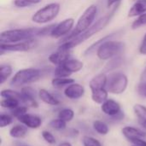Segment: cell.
Listing matches in <instances>:
<instances>
[{
    "label": "cell",
    "instance_id": "d590c367",
    "mask_svg": "<svg viewBox=\"0 0 146 146\" xmlns=\"http://www.w3.org/2000/svg\"><path fill=\"white\" fill-rule=\"evenodd\" d=\"M27 108L26 106H21L20 105L19 107L11 110V115L15 116L16 118H19L20 116L27 114Z\"/></svg>",
    "mask_w": 146,
    "mask_h": 146
},
{
    "label": "cell",
    "instance_id": "1f68e13d",
    "mask_svg": "<svg viewBox=\"0 0 146 146\" xmlns=\"http://www.w3.org/2000/svg\"><path fill=\"white\" fill-rule=\"evenodd\" d=\"M54 74L56 77H61V78H68L72 74L69 73L65 68H63L62 65H58L54 70Z\"/></svg>",
    "mask_w": 146,
    "mask_h": 146
},
{
    "label": "cell",
    "instance_id": "f546056e",
    "mask_svg": "<svg viewBox=\"0 0 146 146\" xmlns=\"http://www.w3.org/2000/svg\"><path fill=\"white\" fill-rule=\"evenodd\" d=\"M67 122H65L64 121L61 120V119H55V120H52L50 122V127L55 130H57V131H62V130H64L66 128V124Z\"/></svg>",
    "mask_w": 146,
    "mask_h": 146
},
{
    "label": "cell",
    "instance_id": "9c48e42d",
    "mask_svg": "<svg viewBox=\"0 0 146 146\" xmlns=\"http://www.w3.org/2000/svg\"><path fill=\"white\" fill-rule=\"evenodd\" d=\"M36 46V41L34 38L14 43V44H0L1 54L3 52H26Z\"/></svg>",
    "mask_w": 146,
    "mask_h": 146
},
{
    "label": "cell",
    "instance_id": "c3c4849f",
    "mask_svg": "<svg viewBox=\"0 0 146 146\" xmlns=\"http://www.w3.org/2000/svg\"><path fill=\"white\" fill-rule=\"evenodd\" d=\"M133 146H137V145H133Z\"/></svg>",
    "mask_w": 146,
    "mask_h": 146
},
{
    "label": "cell",
    "instance_id": "5b68a950",
    "mask_svg": "<svg viewBox=\"0 0 146 146\" xmlns=\"http://www.w3.org/2000/svg\"><path fill=\"white\" fill-rule=\"evenodd\" d=\"M61 5L58 3H50L38 9L33 15L32 21L36 24H46L55 20L59 15Z\"/></svg>",
    "mask_w": 146,
    "mask_h": 146
},
{
    "label": "cell",
    "instance_id": "484cf974",
    "mask_svg": "<svg viewBox=\"0 0 146 146\" xmlns=\"http://www.w3.org/2000/svg\"><path fill=\"white\" fill-rule=\"evenodd\" d=\"M93 128L98 134L101 135H106L109 133L110 131L109 126L105 122L99 120H97L93 122Z\"/></svg>",
    "mask_w": 146,
    "mask_h": 146
},
{
    "label": "cell",
    "instance_id": "7bdbcfd3",
    "mask_svg": "<svg viewBox=\"0 0 146 146\" xmlns=\"http://www.w3.org/2000/svg\"><path fill=\"white\" fill-rule=\"evenodd\" d=\"M140 82H146V66L140 75Z\"/></svg>",
    "mask_w": 146,
    "mask_h": 146
},
{
    "label": "cell",
    "instance_id": "b9f144b4",
    "mask_svg": "<svg viewBox=\"0 0 146 146\" xmlns=\"http://www.w3.org/2000/svg\"><path fill=\"white\" fill-rule=\"evenodd\" d=\"M121 2V0H107V6L108 8H111L112 6L118 4Z\"/></svg>",
    "mask_w": 146,
    "mask_h": 146
},
{
    "label": "cell",
    "instance_id": "e575fe53",
    "mask_svg": "<svg viewBox=\"0 0 146 146\" xmlns=\"http://www.w3.org/2000/svg\"><path fill=\"white\" fill-rule=\"evenodd\" d=\"M13 122V117L12 115H9L8 114L2 113L0 115V127L2 128L10 125Z\"/></svg>",
    "mask_w": 146,
    "mask_h": 146
},
{
    "label": "cell",
    "instance_id": "9a60e30c",
    "mask_svg": "<svg viewBox=\"0 0 146 146\" xmlns=\"http://www.w3.org/2000/svg\"><path fill=\"white\" fill-rule=\"evenodd\" d=\"M108 82V75H106L104 73L98 74L95 75L89 82V87L91 91H96L106 88Z\"/></svg>",
    "mask_w": 146,
    "mask_h": 146
},
{
    "label": "cell",
    "instance_id": "f1b7e54d",
    "mask_svg": "<svg viewBox=\"0 0 146 146\" xmlns=\"http://www.w3.org/2000/svg\"><path fill=\"white\" fill-rule=\"evenodd\" d=\"M123 62V60L122 58L118 56L116 57H114L112 59L110 60V62L107 63V65L105 66V70L106 71H110V70H113V69H115L117 68H119Z\"/></svg>",
    "mask_w": 146,
    "mask_h": 146
},
{
    "label": "cell",
    "instance_id": "5bb4252c",
    "mask_svg": "<svg viewBox=\"0 0 146 146\" xmlns=\"http://www.w3.org/2000/svg\"><path fill=\"white\" fill-rule=\"evenodd\" d=\"M21 93L24 98V103L33 107L38 108V103L36 101L37 93L36 91L31 86H23L21 89Z\"/></svg>",
    "mask_w": 146,
    "mask_h": 146
},
{
    "label": "cell",
    "instance_id": "ba28073f",
    "mask_svg": "<svg viewBox=\"0 0 146 146\" xmlns=\"http://www.w3.org/2000/svg\"><path fill=\"white\" fill-rule=\"evenodd\" d=\"M74 23L75 21L74 18H67L64 19L63 21H60L57 24H55V27H53L51 33H50V37L54 38H63L67 35H68L72 30L74 27Z\"/></svg>",
    "mask_w": 146,
    "mask_h": 146
},
{
    "label": "cell",
    "instance_id": "8d00e7d4",
    "mask_svg": "<svg viewBox=\"0 0 146 146\" xmlns=\"http://www.w3.org/2000/svg\"><path fill=\"white\" fill-rule=\"evenodd\" d=\"M42 137L48 144H50V145L56 144V139L51 133H50L48 131H43L42 132Z\"/></svg>",
    "mask_w": 146,
    "mask_h": 146
},
{
    "label": "cell",
    "instance_id": "3957f363",
    "mask_svg": "<svg viewBox=\"0 0 146 146\" xmlns=\"http://www.w3.org/2000/svg\"><path fill=\"white\" fill-rule=\"evenodd\" d=\"M38 28H15L3 31L0 33V44H14L22 41H27L34 38L38 36Z\"/></svg>",
    "mask_w": 146,
    "mask_h": 146
},
{
    "label": "cell",
    "instance_id": "277c9868",
    "mask_svg": "<svg viewBox=\"0 0 146 146\" xmlns=\"http://www.w3.org/2000/svg\"><path fill=\"white\" fill-rule=\"evenodd\" d=\"M125 44L121 41L108 39L102 43L96 50L97 56L102 61H108L121 55Z\"/></svg>",
    "mask_w": 146,
    "mask_h": 146
},
{
    "label": "cell",
    "instance_id": "83f0119b",
    "mask_svg": "<svg viewBox=\"0 0 146 146\" xmlns=\"http://www.w3.org/2000/svg\"><path fill=\"white\" fill-rule=\"evenodd\" d=\"M74 117V112L71 109H63L62 110L59 114H58V118L64 121L65 122H69L71 121Z\"/></svg>",
    "mask_w": 146,
    "mask_h": 146
},
{
    "label": "cell",
    "instance_id": "e0dca14e",
    "mask_svg": "<svg viewBox=\"0 0 146 146\" xmlns=\"http://www.w3.org/2000/svg\"><path fill=\"white\" fill-rule=\"evenodd\" d=\"M60 65H62L63 68H65L71 74L77 73V72L80 71L84 67V63L81 61H80L78 59H72V58L66 60L63 63H62Z\"/></svg>",
    "mask_w": 146,
    "mask_h": 146
},
{
    "label": "cell",
    "instance_id": "f35d334b",
    "mask_svg": "<svg viewBox=\"0 0 146 146\" xmlns=\"http://www.w3.org/2000/svg\"><path fill=\"white\" fill-rule=\"evenodd\" d=\"M138 92L139 95L146 98V82H140L138 86Z\"/></svg>",
    "mask_w": 146,
    "mask_h": 146
},
{
    "label": "cell",
    "instance_id": "ab89813d",
    "mask_svg": "<svg viewBox=\"0 0 146 146\" xmlns=\"http://www.w3.org/2000/svg\"><path fill=\"white\" fill-rule=\"evenodd\" d=\"M131 143H133L134 145L137 146H146V141L142 139V138H135L130 140Z\"/></svg>",
    "mask_w": 146,
    "mask_h": 146
},
{
    "label": "cell",
    "instance_id": "d6a6232c",
    "mask_svg": "<svg viewBox=\"0 0 146 146\" xmlns=\"http://www.w3.org/2000/svg\"><path fill=\"white\" fill-rule=\"evenodd\" d=\"M133 110L138 119H145L146 118V107L142 104H135L133 106Z\"/></svg>",
    "mask_w": 146,
    "mask_h": 146
},
{
    "label": "cell",
    "instance_id": "60d3db41",
    "mask_svg": "<svg viewBox=\"0 0 146 146\" xmlns=\"http://www.w3.org/2000/svg\"><path fill=\"white\" fill-rule=\"evenodd\" d=\"M139 51L140 54L144 55V56H146V39L143 38V41L139 46Z\"/></svg>",
    "mask_w": 146,
    "mask_h": 146
},
{
    "label": "cell",
    "instance_id": "836d02e7",
    "mask_svg": "<svg viewBox=\"0 0 146 146\" xmlns=\"http://www.w3.org/2000/svg\"><path fill=\"white\" fill-rule=\"evenodd\" d=\"M82 143L84 146H103L97 139L90 136H84L82 139Z\"/></svg>",
    "mask_w": 146,
    "mask_h": 146
},
{
    "label": "cell",
    "instance_id": "4fadbf2b",
    "mask_svg": "<svg viewBox=\"0 0 146 146\" xmlns=\"http://www.w3.org/2000/svg\"><path fill=\"white\" fill-rule=\"evenodd\" d=\"M18 121L25 125L28 128L32 129H37L42 125V120L39 116L35 115H31V114H25L19 118H17Z\"/></svg>",
    "mask_w": 146,
    "mask_h": 146
},
{
    "label": "cell",
    "instance_id": "4316f807",
    "mask_svg": "<svg viewBox=\"0 0 146 146\" xmlns=\"http://www.w3.org/2000/svg\"><path fill=\"white\" fill-rule=\"evenodd\" d=\"M113 35H114L113 33H112V34L106 35V36L103 37L102 38H100L99 40H98L97 42L93 43L91 46H89V47L84 51V55H85V56H88V55H90L91 53H92V52H94L95 50H97V49L99 47V45H100L102 43H104V41H106V40H108V39H110V38H111Z\"/></svg>",
    "mask_w": 146,
    "mask_h": 146
},
{
    "label": "cell",
    "instance_id": "d6986e66",
    "mask_svg": "<svg viewBox=\"0 0 146 146\" xmlns=\"http://www.w3.org/2000/svg\"><path fill=\"white\" fill-rule=\"evenodd\" d=\"M38 96L39 99L46 104L56 106L60 104L59 100L45 89H40L38 92Z\"/></svg>",
    "mask_w": 146,
    "mask_h": 146
},
{
    "label": "cell",
    "instance_id": "7c38bea8",
    "mask_svg": "<svg viewBox=\"0 0 146 146\" xmlns=\"http://www.w3.org/2000/svg\"><path fill=\"white\" fill-rule=\"evenodd\" d=\"M70 58V50L58 47V49L49 56V61L50 63L58 66L63 63L66 60Z\"/></svg>",
    "mask_w": 146,
    "mask_h": 146
},
{
    "label": "cell",
    "instance_id": "7a4b0ae2",
    "mask_svg": "<svg viewBox=\"0 0 146 146\" xmlns=\"http://www.w3.org/2000/svg\"><path fill=\"white\" fill-rule=\"evenodd\" d=\"M97 15H98V6L96 4H91L89 7H87L84 10L82 15L80 16L72 32L68 35H67L65 38H62L60 44L63 42L70 41L73 38H76L78 35L86 32L94 23Z\"/></svg>",
    "mask_w": 146,
    "mask_h": 146
},
{
    "label": "cell",
    "instance_id": "cb8c5ba5",
    "mask_svg": "<svg viewBox=\"0 0 146 146\" xmlns=\"http://www.w3.org/2000/svg\"><path fill=\"white\" fill-rule=\"evenodd\" d=\"M13 68L9 64H2L0 66V83L3 84L12 74Z\"/></svg>",
    "mask_w": 146,
    "mask_h": 146
},
{
    "label": "cell",
    "instance_id": "52a82bcc",
    "mask_svg": "<svg viewBox=\"0 0 146 146\" xmlns=\"http://www.w3.org/2000/svg\"><path fill=\"white\" fill-rule=\"evenodd\" d=\"M128 85V79L127 76L121 72L112 73L108 75V82L106 89L109 92L112 94H121L123 93Z\"/></svg>",
    "mask_w": 146,
    "mask_h": 146
},
{
    "label": "cell",
    "instance_id": "ffe728a7",
    "mask_svg": "<svg viewBox=\"0 0 146 146\" xmlns=\"http://www.w3.org/2000/svg\"><path fill=\"white\" fill-rule=\"evenodd\" d=\"M108 96H109V92L106 88L92 92V101L98 104H103L108 99Z\"/></svg>",
    "mask_w": 146,
    "mask_h": 146
},
{
    "label": "cell",
    "instance_id": "d4e9b609",
    "mask_svg": "<svg viewBox=\"0 0 146 146\" xmlns=\"http://www.w3.org/2000/svg\"><path fill=\"white\" fill-rule=\"evenodd\" d=\"M20 103H21L20 100L15 98H3L0 102V105L2 108L9 109V110H14L20 106Z\"/></svg>",
    "mask_w": 146,
    "mask_h": 146
},
{
    "label": "cell",
    "instance_id": "603a6c76",
    "mask_svg": "<svg viewBox=\"0 0 146 146\" xmlns=\"http://www.w3.org/2000/svg\"><path fill=\"white\" fill-rule=\"evenodd\" d=\"M1 98H15L20 100L21 103H24V98L21 92H18L16 91L11 90V89H4L1 91Z\"/></svg>",
    "mask_w": 146,
    "mask_h": 146
},
{
    "label": "cell",
    "instance_id": "6da1fadb",
    "mask_svg": "<svg viewBox=\"0 0 146 146\" xmlns=\"http://www.w3.org/2000/svg\"><path fill=\"white\" fill-rule=\"evenodd\" d=\"M119 4H117L116 6H115L114 9L110 13L106 14L103 17H101L100 19H98L96 22H94L92 25V27H90L86 32H84L81 34L78 35L76 38H73L70 41H67V42L61 43L59 47L63 48V49H66V50H71L73 48L80 45V44H82L83 42H85L86 40H87L88 38H90L91 37H92L94 34H96L98 32L102 31L110 23V21L111 18L113 17V15H114V14L115 12V9H117V6Z\"/></svg>",
    "mask_w": 146,
    "mask_h": 146
},
{
    "label": "cell",
    "instance_id": "7402d4cb",
    "mask_svg": "<svg viewBox=\"0 0 146 146\" xmlns=\"http://www.w3.org/2000/svg\"><path fill=\"white\" fill-rule=\"evenodd\" d=\"M74 83V80L71 78H61V77H55L51 80V85L56 88H62L64 86H68L71 84Z\"/></svg>",
    "mask_w": 146,
    "mask_h": 146
},
{
    "label": "cell",
    "instance_id": "8992f818",
    "mask_svg": "<svg viewBox=\"0 0 146 146\" xmlns=\"http://www.w3.org/2000/svg\"><path fill=\"white\" fill-rule=\"evenodd\" d=\"M42 76V72L38 68H23L17 71L10 80V85L13 86H21L38 80Z\"/></svg>",
    "mask_w": 146,
    "mask_h": 146
},
{
    "label": "cell",
    "instance_id": "bcb514c9",
    "mask_svg": "<svg viewBox=\"0 0 146 146\" xmlns=\"http://www.w3.org/2000/svg\"><path fill=\"white\" fill-rule=\"evenodd\" d=\"M20 146H30V145H21Z\"/></svg>",
    "mask_w": 146,
    "mask_h": 146
},
{
    "label": "cell",
    "instance_id": "8fae6325",
    "mask_svg": "<svg viewBox=\"0 0 146 146\" xmlns=\"http://www.w3.org/2000/svg\"><path fill=\"white\" fill-rule=\"evenodd\" d=\"M64 95L69 99H79L82 98L85 94V87L78 83H73L68 86L64 90Z\"/></svg>",
    "mask_w": 146,
    "mask_h": 146
},
{
    "label": "cell",
    "instance_id": "f6af8a7d",
    "mask_svg": "<svg viewBox=\"0 0 146 146\" xmlns=\"http://www.w3.org/2000/svg\"><path fill=\"white\" fill-rule=\"evenodd\" d=\"M58 146H72V145L70 143H68V142H62Z\"/></svg>",
    "mask_w": 146,
    "mask_h": 146
},
{
    "label": "cell",
    "instance_id": "ee69618b",
    "mask_svg": "<svg viewBox=\"0 0 146 146\" xmlns=\"http://www.w3.org/2000/svg\"><path fill=\"white\" fill-rule=\"evenodd\" d=\"M138 121H139V124L146 130V118L145 119H138Z\"/></svg>",
    "mask_w": 146,
    "mask_h": 146
},
{
    "label": "cell",
    "instance_id": "4dcf8cb0",
    "mask_svg": "<svg viewBox=\"0 0 146 146\" xmlns=\"http://www.w3.org/2000/svg\"><path fill=\"white\" fill-rule=\"evenodd\" d=\"M145 25L146 13H145V14H143V15L138 16V17L136 18V20L133 21V22L132 23L131 27H132V29L135 30V29H138V28H139V27H143V26H145Z\"/></svg>",
    "mask_w": 146,
    "mask_h": 146
},
{
    "label": "cell",
    "instance_id": "30bf717a",
    "mask_svg": "<svg viewBox=\"0 0 146 146\" xmlns=\"http://www.w3.org/2000/svg\"><path fill=\"white\" fill-rule=\"evenodd\" d=\"M101 110L104 114L112 118L121 112L120 104L114 99H107L103 104H101Z\"/></svg>",
    "mask_w": 146,
    "mask_h": 146
},
{
    "label": "cell",
    "instance_id": "44dd1931",
    "mask_svg": "<svg viewBox=\"0 0 146 146\" xmlns=\"http://www.w3.org/2000/svg\"><path fill=\"white\" fill-rule=\"evenodd\" d=\"M9 135L13 139H23L27 135V128L25 125H15L9 130Z\"/></svg>",
    "mask_w": 146,
    "mask_h": 146
},
{
    "label": "cell",
    "instance_id": "ac0fdd59",
    "mask_svg": "<svg viewBox=\"0 0 146 146\" xmlns=\"http://www.w3.org/2000/svg\"><path fill=\"white\" fill-rule=\"evenodd\" d=\"M121 133L129 141L135 138H144L146 136V133L144 131L133 127H125L122 128Z\"/></svg>",
    "mask_w": 146,
    "mask_h": 146
},
{
    "label": "cell",
    "instance_id": "74e56055",
    "mask_svg": "<svg viewBox=\"0 0 146 146\" xmlns=\"http://www.w3.org/2000/svg\"><path fill=\"white\" fill-rule=\"evenodd\" d=\"M13 3L17 8H27L33 6L30 0H14Z\"/></svg>",
    "mask_w": 146,
    "mask_h": 146
},
{
    "label": "cell",
    "instance_id": "7dc6e473",
    "mask_svg": "<svg viewBox=\"0 0 146 146\" xmlns=\"http://www.w3.org/2000/svg\"><path fill=\"white\" fill-rule=\"evenodd\" d=\"M144 38H145V39H146V33L145 34V36H144Z\"/></svg>",
    "mask_w": 146,
    "mask_h": 146
},
{
    "label": "cell",
    "instance_id": "2e32d148",
    "mask_svg": "<svg viewBox=\"0 0 146 146\" xmlns=\"http://www.w3.org/2000/svg\"><path fill=\"white\" fill-rule=\"evenodd\" d=\"M146 13V0H136L128 11L129 18L138 17Z\"/></svg>",
    "mask_w": 146,
    "mask_h": 146
}]
</instances>
